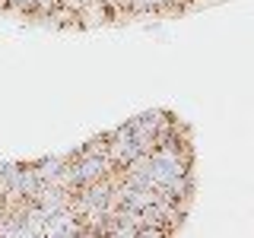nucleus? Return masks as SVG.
Instances as JSON below:
<instances>
[{
    "label": "nucleus",
    "mask_w": 254,
    "mask_h": 238,
    "mask_svg": "<svg viewBox=\"0 0 254 238\" xmlns=\"http://www.w3.org/2000/svg\"><path fill=\"white\" fill-rule=\"evenodd\" d=\"M111 169H115V165H111V159H108V133L92 137L79 149L67 153V175H70V184L73 187L92 184V181L105 178Z\"/></svg>",
    "instance_id": "obj_1"
},
{
    "label": "nucleus",
    "mask_w": 254,
    "mask_h": 238,
    "mask_svg": "<svg viewBox=\"0 0 254 238\" xmlns=\"http://www.w3.org/2000/svg\"><path fill=\"white\" fill-rule=\"evenodd\" d=\"M143 156V146L140 140L133 137L130 124H121L115 127V130H108V159L115 169H124V165H130L133 159Z\"/></svg>",
    "instance_id": "obj_2"
},
{
    "label": "nucleus",
    "mask_w": 254,
    "mask_h": 238,
    "mask_svg": "<svg viewBox=\"0 0 254 238\" xmlns=\"http://www.w3.org/2000/svg\"><path fill=\"white\" fill-rule=\"evenodd\" d=\"M73 238V235H86V226H83V219L76 216V210L73 206H67V210H61V213H54L51 219H48V226H45V238Z\"/></svg>",
    "instance_id": "obj_3"
}]
</instances>
